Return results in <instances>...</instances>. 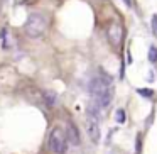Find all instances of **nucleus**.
I'll return each instance as SVG.
<instances>
[{
    "label": "nucleus",
    "mask_w": 157,
    "mask_h": 154,
    "mask_svg": "<svg viewBox=\"0 0 157 154\" xmlns=\"http://www.w3.org/2000/svg\"><path fill=\"white\" fill-rule=\"evenodd\" d=\"M49 147L56 154H64L68 149V137L59 127L52 129L51 136H49Z\"/></svg>",
    "instance_id": "nucleus-3"
},
{
    "label": "nucleus",
    "mask_w": 157,
    "mask_h": 154,
    "mask_svg": "<svg viewBox=\"0 0 157 154\" xmlns=\"http://www.w3.org/2000/svg\"><path fill=\"white\" fill-rule=\"evenodd\" d=\"M117 122H118V124L125 122V110H122V109L117 110Z\"/></svg>",
    "instance_id": "nucleus-11"
},
{
    "label": "nucleus",
    "mask_w": 157,
    "mask_h": 154,
    "mask_svg": "<svg viewBox=\"0 0 157 154\" xmlns=\"http://www.w3.org/2000/svg\"><path fill=\"white\" fill-rule=\"evenodd\" d=\"M123 2H125L127 5H130V0H123Z\"/></svg>",
    "instance_id": "nucleus-13"
},
{
    "label": "nucleus",
    "mask_w": 157,
    "mask_h": 154,
    "mask_svg": "<svg viewBox=\"0 0 157 154\" xmlns=\"http://www.w3.org/2000/svg\"><path fill=\"white\" fill-rule=\"evenodd\" d=\"M48 29V19L41 12H32L27 17L24 26V31L29 38H41Z\"/></svg>",
    "instance_id": "nucleus-2"
},
{
    "label": "nucleus",
    "mask_w": 157,
    "mask_h": 154,
    "mask_svg": "<svg viewBox=\"0 0 157 154\" xmlns=\"http://www.w3.org/2000/svg\"><path fill=\"white\" fill-rule=\"evenodd\" d=\"M100 120H95V119H88L86 122V130H88V136L93 142H98L100 140Z\"/></svg>",
    "instance_id": "nucleus-4"
},
{
    "label": "nucleus",
    "mask_w": 157,
    "mask_h": 154,
    "mask_svg": "<svg viewBox=\"0 0 157 154\" xmlns=\"http://www.w3.org/2000/svg\"><path fill=\"white\" fill-rule=\"evenodd\" d=\"M7 36H9V31L7 29H2L0 31V41H2V48H9V41H7Z\"/></svg>",
    "instance_id": "nucleus-8"
},
{
    "label": "nucleus",
    "mask_w": 157,
    "mask_h": 154,
    "mask_svg": "<svg viewBox=\"0 0 157 154\" xmlns=\"http://www.w3.org/2000/svg\"><path fill=\"white\" fill-rule=\"evenodd\" d=\"M68 139L73 144H79V136H78V129L73 124H68Z\"/></svg>",
    "instance_id": "nucleus-6"
},
{
    "label": "nucleus",
    "mask_w": 157,
    "mask_h": 154,
    "mask_svg": "<svg viewBox=\"0 0 157 154\" xmlns=\"http://www.w3.org/2000/svg\"><path fill=\"white\" fill-rule=\"evenodd\" d=\"M152 31H154V34H157V15L152 17Z\"/></svg>",
    "instance_id": "nucleus-12"
},
{
    "label": "nucleus",
    "mask_w": 157,
    "mask_h": 154,
    "mask_svg": "<svg viewBox=\"0 0 157 154\" xmlns=\"http://www.w3.org/2000/svg\"><path fill=\"white\" fill-rule=\"evenodd\" d=\"M149 59H150V63L157 61V48H154V46L149 49Z\"/></svg>",
    "instance_id": "nucleus-10"
},
{
    "label": "nucleus",
    "mask_w": 157,
    "mask_h": 154,
    "mask_svg": "<svg viewBox=\"0 0 157 154\" xmlns=\"http://www.w3.org/2000/svg\"><path fill=\"white\" fill-rule=\"evenodd\" d=\"M106 36H108V41L113 46H118L120 41H122V27L118 24H112L106 31Z\"/></svg>",
    "instance_id": "nucleus-5"
},
{
    "label": "nucleus",
    "mask_w": 157,
    "mask_h": 154,
    "mask_svg": "<svg viewBox=\"0 0 157 154\" xmlns=\"http://www.w3.org/2000/svg\"><path fill=\"white\" fill-rule=\"evenodd\" d=\"M90 93L93 97V102L100 107V109H106L110 105L113 98V86L110 85V80H105V78H93L90 81V86H88Z\"/></svg>",
    "instance_id": "nucleus-1"
},
{
    "label": "nucleus",
    "mask_w": 157,
    "mask_h": 154,
    "mask_svg": "<svg viewBox=\"0 0 157 154\" xmlns=\"http://www.w3.org/2000/svg\"><path fill=\"white\" fill-rule=\"evenodd\" d=\"M137 93L142 95V97H147V98H150V97L154 95V92L150 88H139V90H137Z\"/></svg>",
    "instance_id": "nucleus-9"
},
{
    "label": "nucleus",
    "mask_w": 157,
    "mask_h": 154,
    "mask_svg": "<svg viewBox=\"0 0 157 154\" xmlns=\"http://www.w3.org/2000/svg\"><path fill=\"white\" fill-rule=\"evenodd\" d=\"M44 100L49 107H54L58 103V95L54 92H44Z\"/></svg>",
    "instance_id": "nucleus-7"
}]
</instances>
